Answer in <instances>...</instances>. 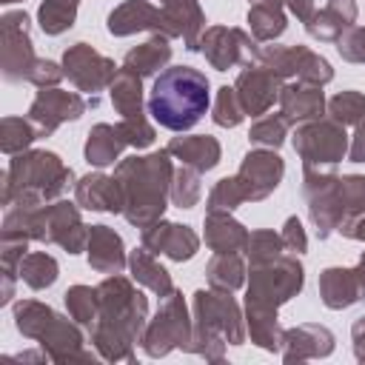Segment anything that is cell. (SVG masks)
Returning a JSON list of instances; mask_svg holds the SVG:
<instances>
[{"mask_svg":"<svg viewBox=\"0 0 365 365\" xmlns=\"http://www.w3.org/2000/svg\"><path fill=\"white\" fill-rule=\"evenodd\" d=\"M100 314L88 328V342L103 362H134V345L148 325V299L123 274H108L97 285Z\"/></svg>","mask_w":365,"mask_h":365,"instance_id":"cell-1","label":"cell"},{"mask_svg":"<svg viewBox=\"0 0 365 365\" xmlns=\"http://www.w3.org/2000/svg\"><path fill=\"white\" fill-rule=\"evenodd\" d=\"M174 157L168 151L134 154L117 163L114 180L123 191V217L134 228H148L151 222L163 220L168 200H171V180H174Z\"/></svg>","mask_w":365,"mask_h":365,"instance_id":"cell-2","label":"cell"},{"mask_svg":"<svg viewBox=\"0 0 365 365\" xmlns=\"http://www.w3.org/2000/svg\"><path fill=\"white\" fill-rule=\"evenodd\" d=\"M211 103L208 77L194 66H171L154 77L148 94V114L168 131H188L194 128Z\"/></svg>","mask_w":365,"mask_h":365,"instance_id":"cell-3","label":"cell"},{"mask_svg":"<svg viewBox=\"0 0 365 365\" xmlns=\"http://www.w3.org/2000/svg\"><path fill=\"white\" fill-rule=\"evenodd\" d=\"M191 317H194V336L188 354H197L205 362H222L225 345H242L248 336L245 311L231 297V291L197 288L191 297Z\"/></svg>","mask_w":365,"mask_h":365,"instance_id":"cell-4","label":"cell"},{"mask_svg":"<svg viewBox=\"0 0 365 365\" xmlns=\"http://www.w3.org/2000/svg\"><path fill=\"white\" fill-rule=\"evenodd\" d=\"M74 171L60 154L46 148H29L9 160L3 174V205H46L60 200L71 185Z\"/></svg>","mask_w":365,"mask_h":365,"instance_id":"cell-5","label":"cell"},{"mask_svg":"<svg viewBox=\"0 0 365 365\" xmlns=\"http://www.w3.org/2000/svg\"><path fill=\"white\" fill-rule=\"evenodd\" d=\"M305 285V268L299 254H282L262 265H248V285H245V305L279 311L291 297H297Z\"/></svg>","mask_w":365,"mask_h":365,"instance_id":"cell-6","label":"cell"},{"mask_svg":"<svg viewBox=\"0 0 365 365\" xmlns=\"http://www.w3.org/2000/svg\"><path fill=\"white\" fill-rule=\"evenodd\" d=\"M191 336H194V317L185 305L182 291L171 288L165 297H160V308L148 319V325L143 331V339H140V348L151 359H160V356L171 354L174 348L188 354Z\"/></svg>","mask_w":365,"mask_h":365,"instance_id":"cell-7","label":"cell"},{"mask_svg":"<svg viewBox=\"0 0 365 365\" xmlns=\"http://www.w3.org/2000/svg\"><path fill=\"white\" fill-rule=\"evenodd\" d=\"M302 197L308 205V217L319 240H328L345 222V205L339 191L336 168H311L302 165Z\"/></svg>","mask_w":365,"mask_h":365,"instance_id":"cell-8","label":"cell"},{"mask_svg":"<svg viewBox=\"0 0 365 365\" xmlns=\"http://www.w3.org/2000/svg\"><path fill=\"white\" fill-rule=\"evenodd\" d=\"M291 145L299 154L302 165H311V168H336L348 157L351 140H348L342 123H336L331 117H319V120H308L302 125H294Z\"/></svg>","mask_w":365,"mask_h":365,"instance_id":"cell-9","label":"cell"},{"mask_svg":"<svg viewBox=\"0 0 365 365\" xmlns=\"http://www.w3.org/2000/svg\"><path fill=\"white\" fill-rule=\"evenodd\" d=\"M262 66H268L274 74H279L282 80L294 77L299 83H311V86H325L334 80V68L331 63L311 51L308 46H259V60Z\"/></svg>","mask_w":365,"mask_h":365,"instance_id":"cell-10","label":"cell"},{"mask_svg":"<svg viewBox=\"0 0 365 365\" xmlns=\"http://www.w3.org/2000/svg\"><path fill=\"white\" fill-rule=\"evenodd\" d=\"M200 51L211 68L228 71L234 66H251L259 60V40L245 29L228 26H208L200 37Z\"/></svg>","mask_w":365,"mask_h":365,"instance_id":"cell-11","label":"cell"},{"mask_svg":"<svg viewBox=\"0 0 365 365\" xmlns=\"http://www.w3.org/2000/svg\"><path fill=\"white\" fill-rule=\"evenodd\" d=\"M29 23L26 11H6L0 17V74L6 83L26 80L37 60Z\"/></svg>","mask_w":365,"mask_h":365,"instance_id":"cell-12","label":"cell"},{"mask_svg":"<svg viewBox=\"0 0 365 365\" xmlns=\"http://www.w3.org/2000/svg\"><path fill=\"white\" fill-rule=\"evenodd\" d=\"M63 71L68 77V83L77 88V91H88V94H97L103 88L111 86V80L117 77V66L111 57L100 54L94 46L88 43H74L63 51Z\"/></svg>","mask_w":365,"mask_h":365,"instance_id":"cell-13","label":"cell"},{"mask_svg":"<svg viewBox=\"0 0 365 365\" xmlns=\"http://www.w3.org/2000/svg\"><path fill=\"white\" fill-rule=\"evenodd\" d=\"M88 103L77 91H63V88H40L29 106V120L37 128L40 137H51L63 123H74L83 117Z\"/></svg>","mask_w":365,"mask_h":365,"instance_id":"cell-14","label":"cell"},{"mask_svg":"<svg viewBox=\"0 0 365 365\" xmlns=\"http://www.w3.org/2000/svg\"><path fill=\"white\" fill-rule=\"evenodd\" d=\"M282 177H285V160L277 154V148H251L237 171V180L248 202H259L271 197L282 182Z\"/></svg>","mask_w":365,"mask_h":365,"instance_id":"cell-15","label":"cell"},{"mask_svg":"<svg viewBox=\"0 0 365 365\" xmlns=\"http://www.w3.org/2000/svg\"><path fill=\"white\" fill-rule=\"evenodd\" d=\"M40 348L43 356L57 362V365H68V362H97V351L86 348V336H83V325L54 314V319L48 322V328L40 334Z\"/></svg>","mask_w":365,"mask_h":365,"instance_id":"cell-16","label":"cell"},{"mask_svg":"<svg viewBox=\"0 0 365 365\" xmlns=\"http://www.w3.org/2000/svg\"><path fill=\"white\" fill-rule=\"evenodd\" d=\"M106 29L111 37H131L137 31H151V34H165L171 40V29L163 9L148 0H123L108 11Z\"/></svg>","mask_w":365,"mask_h":365,"instance_id":"cell-17","label":"cell"},{"mask_svg":"<svg viewBox=\"0 0 365 365\" xmlns=\"http://www.w3.org/2000/svg\"><path fill=\"white\" fill-rule=\"evenodd\" d=\"M234 88H237V97H240L245 114L262 117V114H268L274 100H279L282 77L274 74L262 63H251V66H242V71L234 80Z\"/></svg>","mask_w":365,"mask_h":365,"instance_id":"cell-18","label":"cell"},{"mask_svg":"<svg viewBox=\"0 0 365 365\" xmlns=\"http://www.w3.org/2000/svg\"><path fill=\"white\" fill-rule=\"evenodd\" d=\"M46 237L66 254H83L88 245V225L80 217V205L68 200L46 202Z\"/></svg>","mask_w":365,"mask_h":365,"instance_id":"cell-19","label":"cell"},{"mask_svg":"<svg viewBox=\"0 0 365 365\" xmlns=\"http://www.w3.org/2000/svg\"><path fill=\"white\" fill-rule=\"evenodd\" d=\"M334 334L331 328L319 322H302L294 328H282L279 356L282 362H308V359H325L334 354Z\"/></svg>","mask_w":365,"mask_h":365,"instance_id":"cell-20","label":"cell"},{"mask_svg":"<svg viewBox=\"0 0 365 365\" xmlns=\"http://www.w3.org/2000/svg\"><path fill=\"white\" fill-rule=\"evenodd\" d=\"M143 245L151 254H163L171 262H188L200 251V237L191 225L157 220L148 228H143Z\"/></svg>","mask_w":365,"mask_h":365,"instance_id":"cell-21","label":"cell"},{"mask_svg":"<svg viewBox=\"0 0 365 365\" xmlns=\"http://www.w3.org/2000/svg\"><path fill=\"white\" fill-rule=\"evenodd\" d=\"M279 114L288 120V125H302L308 120H319L325 114V91L322 86H311V83H282L279 88Z\"/></svg>","mask_w":365,"mask_h":365,"instance_id":"cell-22","label":"cell"},{"mask_svg":"<svg viewBox=\"0 0 365 365\" xmlns=\"http://www.w3.org/2000/svg\"><path fill=\"white\" fill-rule=\"evenodd\" d=\"M74 202L86 211L123 214V191L120 182L103 171H88L74 182Z\"/></svg>","mask_w":365,"mask_h":365,"instance_id":"cell-23","label":"cell"},{"mask_svg":"<svg viewBox=\"0 0 365 365\" xmlns=\"http://www.w3.org/2000/svg\"><path fill=\"white\" fill-rule=\"evenodd\" d=\"M86 259L97 274H123L128 265L123 237L111 225H91L88 228V245H86Z\"/></svg>","mask_w":365,"mask_h":365,"instance_id":"cell-24","label":"cell"},{"mask_svg":"<svg viewBox=\"0 0 365 365\" xmlns=\"http://www.w3.org/2000/svg\"><path fill=\"white\" fill-rule=\"evenodd\" d=\"M165 151L174 160H180L182 165H188V168H194L200 174L217 168L220 160H222V145L211 134H180V137H171Z\"/></svg>","mask_w":365,"mask_h":365,"instance_id":"cell-25","label":"cell"},{"mask_svg":"<svg viewBox=\"0 0 365 365\" xmlns=\"http://www.w3.org/2000/svg\"><path fill=\"white\" fill-rule=\"evenodd\" d=\"M160 9L168 20L171 40L182 37L188 51H200V37L205 31V11L200 0H160Z\"/></svg>","mask_w":365,"mask_h":365,"instance_id":"cell-26","label":"cell"},{"mask_svg":"<svg viewBox=\"0 0 365 365\" xmlns=\"http://www.w3.org/2000/svg\"><path fill=\"white\" fill-rule=\"evenodd\" d=\"M202 228H205V245L214 251V254H240L245 251V242H248V228L231 217V211H205V220H202Z\"/></svg>","mask_w":365,"mask_h":365,"instance_id":"cell-27","label":"cell"},{"mask_svg":"<svg viewBox=\"0 0 365 365\" xmlns=\"http://www.w3.org/2000/svg\"><path fill=\"white\" fill-rule=\"evenodd\" d=\"M319 299L331 311H345L354 302H359L362 294H359V282H356L354 268L331 265V268L319 271Z\"/></svg>","mask_w":365,"mask_h":365,"instance_id":"cell-28","label":"cell"},{"mask_svg":"<svg viewBox=\"0 0 365 365\" xmlns=\"http://www.w3.org/2000/svg\"><path fill=\"white\" fill-rule=\"evenodd\" d=\"M123 148H128V143L123 140L120 128L111 125V123H97V125H91L88 134H86L83 157H86L88 165H94V168H106V165L120 163Z\"/></svg>","mask_w":365,"mask_h":365,"instance_id":"cell-29","label":"cell"},{"mask_svg":"<svg viewBox=\"0 0 365 365\" xmlns=\"http://www.w3.org/2000/svg\"><path fill=\"white\" fill-rule=\"evenodd\" d=\"M171 60V40L165 34H151L145 43L134 46L131 51H125L123 57V68L145 77H157V71H163Z\"/></svg>","mask_w":365,"mask_h":365,"instance_id":"cell-30","label":"cell"},{"mask_svg":"<svg viewBox=\"0 0 365 365\" xmlns=\"http://www.w3.org/2000/svg\"><path fill=\"white\" fill-rule=\"evenodd\" d=\"M128 271H131V279L148 291H154L157 297H165L174 282H171V274L165 271V265H160L157 254H151L145 245L134 248L128 254Z\"/></svg>","mask_w":365,"mask_h":365,"instance_id":"cell-31","label":"cell"},{"mask_svg":"<svg viewBox=\"0 0 365 365\" xmlns=\"http://www.w3.org/2000/svg\"><path fill=\"white\" fill-rule=\"evenodd\" d=\"M242 311H245V331H248V339H251L257 348L277 354V351H279V342H282V328H279L277 311H271V308H257V305H245Z\"/></svg>","mask_w":365,"mask_h":365,"instance_id":"cell-32","label":"cell"},{"mask_svg":"<svg viewBox=\"0 0 365 365\" xmlns=\"http://www.w3.org/2000/svg\"><path fill=\"white\" fill-rule=\"evenodd\" d=\"M108 97H111V106L120 117L143 114V77L120 66L117 77L108 86Z\"/></svg>","mask_w":365,"mask_h":365,"instance_id":"cell-33","label":"cell"},{"mask_svg":"<svg viewBox=\"0 0 365 365\" xmlns=\"http://www.w3.org/2000/svg\"><path fill=\"white\" fill-rule=\"evenodd\" d=\"M245 277H248V268H245V259L240 254H214L205 265V279L211 288H220V291H237L245 285Z\"/></svg>","mask_w":365,"mask_h":365,"instance_id":"cell-34","label":"cell"},{"mask_svg":"<svg viewBox=\"0 0 365 365\" xmlns=\"http://www.w3.org/2000/svg\"><path fill=\"white\" fill-rule=\"evenodd\" d=\"M245 23H248V31L254 34V40H259V43H274V40L282 37L285 29H288V20H285L282 9H277V6H262V3L248 6Z\"/></svg>","mask_w":365,"mask_h":365,"instance_id":"cell-35","label":"cell"},{"mask_svg":"<svg viewBox=\"0 0 365 365\" xmlns=\"http://www.w3.org/2000/svg\"><path fill=\"white\" fill-rule=\"evenodd\" d=\"M54 308L40 302V299H20L14 302V328L26 336V339H40V334L48 328V322L54 319Z\"/></svg>","mask_w":365,"mask_h":365,"instance_id":"cell-36","label":"cell"},{"mask_svg":"<svg viewBox=\"0 0 365 365\" xmlns=\"http://www.w3.org/2000/svg\"><path fill=\"white\" fill-rule=\"evenodd\" d=\"M57 277H60V265H57V259H54L51 254H46V251H29V254L23 257V262H20V279H23L29 288H34V291L51 288V285L57 282Z\"/></svg>","mask_w":365,"mask_h":365,"instance_id":"cell-37","label":"cell"},{"mask_svg":"<svg viewBox=\"0 0 365 365\" xmlns=\"http://www.w3.org/2000/svg\"><path fill=\"white\" fill-rule=\"evenodd\" d=\"M77 9L80 0H43L37 9V26L43 34L57 37L63 31H68L77 20Z\"/></svg>","mask_w":365,"mask_h":365,"instance_id":"cell-38","label":"cell"},{"mask_svg":"<svg viewBox=\"0 0 365 365\" xmlns=\"http://www.w3.org/2000/svg\"><path fill=\"white\" fill-rule=\"evenodd\" d=\"M63 302H66V311L74 322H80L83 328H91L97 314H100V297H97V288L91 285H71L66 294H63Z\"/></svg>","mask_w":365,"mask_h":365,"instance_id":"cell-39","label":"cell"},{"mask_svg":"<svg viewBox=\"0 0 365 365\" xmlns=\"http://www.w3.org/2000/svg\"><path fill=\"white\" fill-rule=\"evenodd\" d=\"M37 137H40V134H37V128L31 125L29 117H26V120H23V117H3V120H0V148H3V154H9V157H14V154H20V151H29Z\"/></svg>","mask_w":365,"mask_h":365,"instance_id":"cell-40","label":"cell"},{"mask_svg":"<svg viewBox=\"0 0 365 365\" xmlns=\"http://www.w3.org/2000/svg\"><path fill=\"white\" fill-rule=\"evenodd\" d=\"M288 137V120L282 114H262L251 123L248 143L257 148H279Z\"/></svg>","mask_w":365,"mask_h":365,"instance_id":"cell-41","label":"cell"},{"mask_svg":"<svg viewBox=\"0 0 365 365\" xmlns=\"http://www.w3.org/2000/svg\"><path fill=\"white\" fill-rule=\"evenodd\" d=\"M285 254V245H282V237L271 228H257L248 234V242H245V257H248V265H262V262H271L277 257Z\"/></svg>","mask_w":365,"mask_h":365,"instance_id":"cell-42","label":"cell"},{"mask_svg":"<svg viewBox=\"0 0 365 365\" xmlns=\"http://www.w3.org/2000/svg\"><path fill=\"white\" fill-rule=\"evenodd\" d=\"M339 191H342V205H345V222L339 234L356 222L365 214V174H339Z\"/></svg>","mask_w":365,"mask_h":365,"instance_id":"cell-43","label":"cell"},{"mask_svg":"<svg viewBox=\"0 0 365 365\" xmlns=\"http://www.w3.org/2000/svg\"><path fill=\"white\" fill-rule=\"evenodd\" d=\"M211 120L220 128H237L245 120V108H242L234 86H220L217 88V97H214V106H211Z\"/></svg>","mask_w":365,"mask_h":365,"instance_id":"cell-44","label":"cell"},{"mask_svg":"<svg viewBox=\"0 0 365 365\" xmlns=\"http://www.w3.org/2000/svg\"><path fill=\"white\" fill-rule=\"evenodd\" d=\"M325 111H328L331 120H336L342 125H356L365 117V94L362 91H354V88L339 91V94H334L328 100Z\"/></svg>","mask_w":365,"mask_h":365,"instance_id":"cell-45","label":"cell"},{"mask_svg":"<svg viewBox=\"0 0 365 365\" xmlns=\"http://www.w3.org/2000/svg\"><path fill=\"white\" fill-rule=\"evenodd\" d=\"M202 194V182H200V171L180 165L174 168V180H171V202L177 208H194L200 202Z\"/></svg>","mask_w":365,"mask_h":365,"instance_id":"cell-46","label":"cell"},{"mask_svg":"<svg viewBox=\"0 0 365 365\" xmlns=\"http://www.w3.org/2000/svg\"><path fill=\"white\" fill-rule=\"evenodd\" d=\"M242 202H248V200H245V191L234 174V177H222L214 182V188L208 191V200H205V211H234Z\"/></svg>","mask_w":365,"mask_h":365,"instance_id":"cell-47","label":"cell"},{"mask_svg":"<svg viewBox=\"0 0 365 365\" xmlns=\"http://www.w3.org/2000/svg\"><path fill=\"white\" fill-rule=\"evenodd\" d=\"M351 26L336 14V11H331L328 6L325 9H319V11H314V17L305 23V31L314 37V40H319V43H336L339 37H342V31H348Z\"/></svg>","mask_w":365,"mask_h":365,"instance_id":"cell-48","label":"cell"},{"mask_svg":"<svg viewBox=\"0 0 365 365\" xmlns=\"http://www.w3.org/2000/svg\"><path fill=\"white\" fill-rule=\"evenodd\" d=\"M117 128H120V134H123V140L131 145V148H148L151 143H154V125L145 120V114H134V117H120V123H117Z\"/></svg>","mask_w":365,"mask_h":365,"instance_id":"cell-49","label":"cell"},{"mask_svg":"<svg viewBox=\"0 0 365 365\" xmlns=\"http://www.w3.org/2000/svg\"><path fill=\"white\" fill-rule=\"evenodd\" d=\"M63 77H66L63 63H54V60L37 57V60H34V66H31V71H29V77H26V83H31V86H37V88H54Z\"/></svg>","mask_w":365,"mask_h":365,"instance_id":"cell-50","label":"cell"},{"mask_svg":"<svg viewBox=\"0 0 365 365\" xmlns=\"http://www.w3.org/2000/svg\"><path fill=\"white\" fill-rule=\"evenodd\" d=\"M336 51L348 63H365V26H351L336 40Z\"/></svg>","mask_w":365,"mask_h":365,"instance_id":"cell-51","label":"cell"},{"mask_svg":"<svg viewBox=\"0 0 365 365\" xmlns=\"http://www.w3.org/2000/svg\"><path fill=\"white\" fill-rule=\"evenodd\" d=\"M29 242H31V240L0 234V262H3V268L20 271V262H23V257L29 254Z\"/></svg>","mask_w":365,"mask_h":365,"instance_id":"cell-52","label":"cell"},{"mask_svg":"<svg viewBox=\"0 0 365 365\" xmlns=\"http://www.w3.org/2000/svg\"><path fill=\"white\" fill-rule=\"evenodd\" d=\"M279 237H282V245H285L288 254L308 251V237H305V228H302L299 217H288L285 225H282V231H279Z\"/></svg>","mask_w":365,"mask_h":365,"instance_id":"cell-53","label":"cell"},{"mask_svg":"<svg viewBox=\"0 0 365 365\" xmlns=\"http://www.w3.org/2000/svg\"><path fill=\"white\" fill-rule=\"evenodd\" d=\"M348 160L351 163H365V117L354 125V137L348 145Z\"/></svg>","mask_w":365,"mask_h":365,"instance_id":"cell-54","label":"cell"},{"mask_svg":"<svg viewBox=\"0 0 365 365\" xmlns=\"http://www.w3.org/2000/svg\"><path fill=\"white\" fill-rule=\"evenodd\" d=\"M351 342H354V356H356V362L365 365V317L354 319V325H351Z\"/></svg>","mask_w":365,"mask_h":365,"instance_id":"cell-55","label":"cell"},{"mask_svg":"<svg viewBox=\"0 0 365 365\" xmlns=\"http://www.w3.org/2000/svg\"><path fill=\"white\" fill-rule=\"evenodd\" d=\"M331 11H336L348 26H354L356 23V14H359V9H356V0H328L325 3Z\"/></svg>","mask_w":365,"mask_h":365,"instance_id":"cell-56","label":"cell"},{"mask_svg":"<svg viewBox=\"0 0 365 365\" xmlns=\"http://www.w3.org/2000/svg\"><path fill=\"white\" fill-rule=\"evenodd\" d=\"M285 6H288V11H291L299 23H308V20L314 17V11H317L314 0H285Z\"/></svg>","mask_w":365,"mask_h":365,"instance_id":"cell-57","label":"cell"},{"mask_svg":"<svg viewBox=\"0 0 365 365\" xmlns=\"http://www.w3.org/2000/svg\"><path fill=\"white\" fill-rule=\"evenodd\" d=\"M3 291H0V305H9L11 302V297H14V285H17V279H20V271H14V268H3Z\"/></svg>","mask_w":365,"mask_h":365,"instance_id":"cell-58","label":"cell"},{"mask_svg":"<svg viewBox=\"0 0 365 365\" xmlns=\"http://www.w3.org/2000/svg\"><path fill=\"white\" fill-rule=\"evenodd\" d=\"M342 237H348V240H359V242H365V214L356 220V222H351L345 231H342ZM362 257H365V251H362Z\"/></svg>","mask_w":365,"mask_h":365,"instance_id":"cell-59","label":"cell"},{"mask_svg":"<svg viewBox=\"0 0 365 365\" xmlns=\"http://www.w3.org/2000/svg\"><path fill=\"white\" fill-rule=\"evenodd\" d=\"M354 274H356V282H359V294L365 299V257H359V262L354 265Z\"/></svg>","mask_w":365,"mask_h":365,"instance_id":"cell-60","label":"cell"},{"mask_svg":"<svg viewBox=\"0 0 365 365\" xmlns=\"http://www.w3.org/2000/svg\"><path fill=\"white\" fill-rule=\"evenodd\" d=\"M248 3H251V6H254V3H262V6H277V9L285 6V0H248Z\"/></svg>","mask_w":365,"mask_h":365,"instance_id":"cell-61","label":"cell"},{"mask_svg":"<svg viewBox=\"0 0 365 365\" xmlns=\"http://www.w3.org/2000/svg\"><path fill=\"white\" fill-rule=\"evenodd\" d=\"M0 3H6V6H9V3H20V0H0Z\"/></svg>","mask_w":365,"mask_h":365,"instance_id":"cell-62","label":"cell"}]
</instances>
